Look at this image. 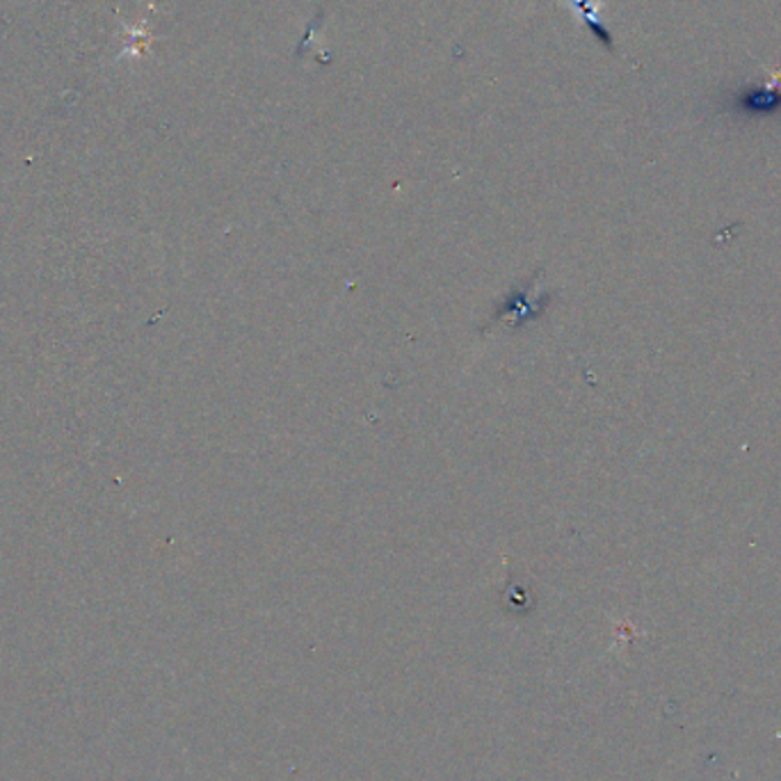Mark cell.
<instances>
[{"mask_svg": "<svg viewBox=\"0 0 781 781\" xmlns=\"http://www.w3.org/2000/svg\"><path fill=\"white\" fill-rule=\"evenodd\" d=\"M736 106L750 115H770L781 110V69L766 72L757 83L738 92Z\"/></svg>", "mask_w": 781, "mask_h": 781, "instance_id": "cell-1", "label": "cell"}, {"mask_svg": "<svg viewBox=\"0 0 781 781\" xmlns=\"http://www.w3.org/2000/svg\"><path fill=\"white\" fill-rule=\"evenodd\" d=\"M569 3L576 8V12H578L580 19L585 21V25L590 28L592 35L601 42V46L612 53V51H614V42H612L610 30L606 28V23H603L601 17H599V8L592 6L590 0H569Z\"/></svg>", "mask_w": 781, "mask_h": 781, "instance_id": "cell-2", "label": "cell"}]
</instances>
